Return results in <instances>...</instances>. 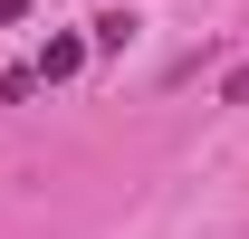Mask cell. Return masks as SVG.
<instances>
[{"mask_svg": "<svg viewBox=\"0 0 249 239\" xmlns=\"http://www.w3.org/2000/svg\"><path fill=\"white\" fill-rule=\"evenodd\" d=\"M77 67H87V38H48V48H38V86H58V77H77Z\"/></svg>", "mask_w": 249, "mask_h": 239, "instance_id": "obj_1", "label": "cell"}, {"mask_svg": "<svg viewBox=\"0 0 249 239\" xmlns=\"http://www.w3.org/2000/svg\"><path fill=\"white\" fill-rule=\"evenodd\" d=\"M124 38H134V10H96L87 19V48H124Z\"/></svg>", "mask_w": 249, "mask_h": 239, "instance_id": "obj_2", "label": "cell"}, {"mask_svg": "<svg viewBox=\"0 0 249 239\" xmlns=\"http://www.w3.org/2000/svg\"><path fill=\"white\" fill-rule=\"evenodd\" d=\"M220 105H249V67H230V77H220Z\"/></svg>", "mask_w": 249, "mask_h": 239, "instance_id": "obj_3", "label": "cell"}, {"mask_svg": "<svg viewBox=\"0 0 249 239\" xmlns=\"http://www.w3.org/2000/svg\"><path fill=\"white\" fill-rule=\"evenodd\" d=\"M19 19H29V0H0V29H19Z\"/></svg>", "mask_w": 249, "mask_h": 239, "instance_id": "obj_4", "label": "cell"}]
</instances>
